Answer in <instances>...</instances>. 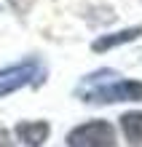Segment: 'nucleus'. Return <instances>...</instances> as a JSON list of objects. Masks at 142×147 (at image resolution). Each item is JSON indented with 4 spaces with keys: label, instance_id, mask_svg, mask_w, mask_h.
I'll return each mask as SVG.
<instances>
[{
    "label": "nucleus",
    "instance_id": "nucleus-1",
    "mask_svg": "<svg viewBox=\"0 0 142 147\" xmlns=\"http://www.w3.org/2000/svg\"><path fill=\"white\" fill-rule=\"evenodd\" d=\"M43 80H46V67L40 59L38 56L22 59V62L0 70V96H8L24 86H40Z\"/></svg>",
    "mask_w": 142,
    "mask_h": 147
},
{
    "label": "nucleus",
    "instance_id": "nucleus-2",
    "mask_svg": "<svg viewBox=\"0 0 142 147\" xmlns=\"http://www.w3.org/2000/svg\"><path fill=\"white\" fill-rule=\"evenodd\" d=\"M83 102L91 105H113V102H142V80H107L91 86L88 91H78Z\"/></svg>",
    "mask_w": 142,
    "mask_h": 147
},
{
    "label": "nucleus",
    "instance_id": "nucleus-3",
    "mask_svg": "<svg viewBox=\"0 0 142 147\" xmlns=\"http://www.w3.org/2000/svg\"><path fill=\"white\" fill-rule=\"evenodd\" d=\"M67 147H115V128L107 120H88L67 134Z\"/></svg>",
    "mask_w": 142,
    "mask_h": 147
},
{
    "label": "nucleus",
    "instance_id": "nucleus-4",
    "mask_svg": "<svg viewBox=\"0 0 142 147\" xmlns=\"http://www.w3.org/2000/svg\"><path fill=\"white\" fill-rule=\"evenodd\" d=\"M14 131H16V136H19V142L24 147H40L48 139L51 126L46 123V120H22Z\"/></svg>",
    "mask_w": 142,
    "mask_h": 147
},
{
    "label": "nucleus",
    "instance_id": "nucleus-5",
    "mask_svg": "<svg viewBox=\"0 0 142 147\" xmlns=\"http://www.w3.org/2000/svg\"><path fill=\"white\" fill-rule=\"evenodd\" d=\"M139 35H142V24H137V27H126V30H121V32H107V35H99L91 43V51H94V54H105V51H110V48H118V46H123V43L137 40Z\"/></svg>",
    "mask_w": 142,
    "mask_h": 147
},
{
    "label": "nucleus",
    "instance_id": "nucleus-6",
    "mask_svg": "<svg viewBox=\"0 0 142 147\" xmlns=\"http://www.w3.org/2000/svg\"><path fill=\"white\" fill-rule=\"evenodd\" d=\"M121 128L126 134L129 147H142V112H123Z\"/></svg>",
    "mask_w": 142,
    "mask_h": 147
},
{
    "label": "nucleus",
    "instance_id": "nucleus-7",
    "mask_svg": "<svg viewBox=\"0 0 142 147\" xmlns=\"http://www.w3.org/2000/svg\"><path fill=\"white\" fill-rule=\"evenodd\" d=\"M0 147H14V142H11V134H8L3 126H0Z\"/></svg>",
    "mask_w": 142,
    "mask_h": 147
},
{
    "label": "nucleus",
    "instance_id": "nucleus-8",
    "mask_svg": "<svg viewBox=\"0 0 142 147\" xmlns=\"http://www.w3.org/2000/svg\"><path fill=\"white\" fill-rule=\"evenodd\" d=\"M11 5H14V8H19V11H22V0H11Z\"/></svg>",
    "mask_w": 142,
    "mask_h": 147
}]
</instances>
